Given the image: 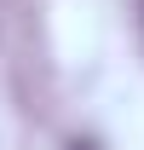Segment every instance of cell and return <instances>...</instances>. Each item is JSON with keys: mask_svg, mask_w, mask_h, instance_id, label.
<instances>
[{"mask_svg": "<svg viewBox=\"0 0 144 150\" xmlns=\"http://www.w3.org/2000/svg\"><path fill=\"white\" fill-rule=\"evenodd\" d=\"M69 150H98V144H92V139H75V144H69Z\"/></svg>", "mask_w": 144, "mask_h": 150, "instance_id": "6da1fadb", "label": "cell"}]
</instances>
